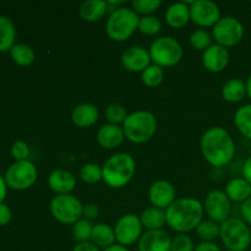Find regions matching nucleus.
Instances as JSON below:
<instances>
[{
    "label": "nucleus",
    "mask_w": 251,
    "mask_h": 251,
    "mask_svg": "<svg viewBox=\"0 0 251 251\" xmlns=\"http://www.w3.org/2000/svg\"><path fill=\"white\" fill-rule=\"evenodd\" d=\"M201 153L215 168L228 166L234 159L235 142L232 135L221 126H212L205 131L200 141Z\"/></svg>",
    "instance_id": "f257e3e1"
},
{
    "label": "nucleus",
    "mask_w": 251,
    "mask_h": 251,
    "mask_svg": "<svg viewBox=\"0 0 251 251\" xmlns=\"http://www.w3.org/2000/svg\"><path fill=\"white\" fill-rule=\"evenodd\" d=\"M203 205L195 198L176 199L166 210L167 225L179 234L195 230L202 222Z\"/></svg>",
    "instance_id": "f03ea898"
},
{
    "label": "nucleus",
    "mask_w": 251,
    "mask_h": 251,
    "mask_svg": "<svg viewBox=\"0 0 251 251\" xmlns=\"http://www.w3.org/2000/svg\"><path fill=\"white\" fill-rule=\"evenodd\" d=\"M103 181L112 189L126 186L136 173V162L134 157L125 152L113 154L102 167Z\"/></svg>",
    "instance_id": "7ed1b4c3"
},
{
    "label": "nucleus",
    "mask_w": 251,
    "mask_h": 251,
    "mask_svg": "<svg viewBox=\"0 0 251 251\" xmlns=\"http://www.w3.org/2000/svg\"><path fill=\"white\" fill-rule=\"evenodd\" d=\"M122 127L129 141L134 144H145L156 135L158 123L153 113L137 110L127 115Z\"/></svg>",
    "instance_id": "20e7f679"
},
{
    "label": "nucleus",
    "mask_w": 251,
    "mask_h": 251,
    "mask_svg": "<svg viewBox=\"0 0 251 251\" xmlns=\"http://www.w3.org/2000/svg\"><path fill=\"white\" fill-rule=\"evenodd\" d=\"M140 17L132 9L119 7L109 14L105 24L107 36L114 42H124L129 39L139 27Z\"/></svg>",
    "instance_id": "39448f33"
},
{
    "label": "nucleus",
    "mask_w": 251,
    "mask_h": 251,
    "mask_svg": "<svg viewBox=\"0 0 251 251\" xmlns=\"http://www.w3.org/2000/svg\"><path fill=\"white\" fill-rule=\"evenodd\" d=\"M220 239L228 250L245 251L251 245V230L242 218L229 217L220 225Z\"/></svg>",
    "instance_id": "423d86ee"
},
{
    "label": "nucleus",
    "mask_w": 251,
    "mask_h": 251,
    "mask_svg": "<svg viewBox=\"0 0 251 251\" xmlns=\"http://www.w3.org/2000/svg\"><path fill=\"white\" fill-rule=\"evenodd\" d=\"M149 51L151 60L161 68H172L178 65L184 56L181 44L176 38L169 36L154 39Z\"/></svg>",
    "instance_id": "0eeeda50"
},
{
    "label": "nucleus",
    "mask_w": 251,
    "mask_h": 251,
    "mask_svg": "<svg viewBox=\"0 0 251 251\" xmlns=\"http://www.w3.org/2000/svg\"><path fill=\"white\" fill-rule=\"evenodd\" d=\"M50 212L63 225H75L83 217V205L71 194L54 196L50 201Z\"/></svg>",
    "instance_id": "6e6552de"
},
{
    "label": "nucleus",
    "mask_w": 251,
    "mask_h": 251,
    "mask_svg": "<svg viewBox=\"0 0 251 251\" xmlns=\"http://www.w3.org/2000/svg\"><path fill=\"white\" fill-rule=\"evenodd\" d=\"M7 186L14 190H27L36 184L38 171L33 162L16 161L7 168L4 176Z\"/></svg>",
    "instance_id": "1a4fd4ad"
},
{
    "label": "nucleus",
    "mask_w": 251,
    "mask_h": 251,
    "mask_svg": "<svg viewBox=\"0 0 251 251\" xmlns=\"http://www.w3.org/2000/svg\"><path fill=\"white\" fill-rule=\"evenodd\" d=\"M212 37L217 44L225 48L234 47L240 43L244 37V26L237 17H221L220 21L212 27Z\"/></svg>",
    "instance_id": "9d476101"
},
{
    "label": "nucleus",
    "mask_w": 251,
    "mask_h": 251,
    "mask_svg": "<svg viewBox=\"0 0 251 251\" xmlns=\"http://www.w3.org/2000/svg\"><path fill=\"white\" fill-rule=\"evenodd\" d=\"M142 223L140 221V217H137L134 213H126L122 216L117 221L114 226V233L117 243L124 247L135 244L139 242L142 233Z\"/></svg>",
    "instance_id": "9b49d317"
},
{
    "label": "nucleus",
    "mask_w": 251,
    "mask_h": 251,
    "mask_svg": "<svg viewBox=\"0 0 251 251\" xmlns=\"http://www.w3.org/2000/svg\"><path fill=\"white\" fill-rule=\"evenodd\" d=\"M206 215L216 223H223L229 218L232 211V201L225 191L212 190L207 194L203 205Z\"/></svg>",
    "instance_id": "f8f14e48"
},
{
    "label": "nucleus",
    "mask_w": 251,
    "mask_h": 251,
    "mask_svg": "<svg viewBox=\"0 0 251 251\" xmlns=\"http://www.w3.org/2000/svg\"><path fill=\"white\" fill-rule=\"evenodd\" d=\"M190 7V20L200 27H213L221 20V10L217 4L210 0H196L188 2Z\"/></svg>",
    "instance_id": "ddd939ff"
},
{
    "label": "nucleus",
    "mask_w": 251,
    "mask_h": 251,
    "mask_svg": "<svg viewBox=\"0 0 251 251\" xmlns=\"http://www.w3.org/2000/svg\"><path fill=\"white\" fill-rule=\"evenodd\" d=\"M122 65L131 73H142L151 65V56L146 48L140 46H132L122 54Z\"/></svg>",
    "instance_id": "4468645a"
},
{
    "label": "nucleus",
    "mask_w": 251,
    "mask_h": 251,
    "mask_svg": "<svg viewBox=\"0 0 251 251\" xmlns=\"http://www.w3.org/2000/svg\"><path fill=\"white\" fill-rule=\"evenodd\" d=\"M149 199L152 206L161 210H167L176 199V189L173 184L167 180H157L152 183L149 190Z\"/></svg>",
    "instance_id": "2eb2a0df"
},
{
    "label": "nucleus",
    "mask_w": 251,
    "mask_h": 251,
    "mask_svg": "<svg viewBox=\"0 0 251 251\" xmlns=\"http://www.w3.org/2000/svg\"><path fill=\"white\" fill-rule=\"evenodd\" d=\"M172 239L163 229L147 230L137 242L139 251H171Z\"/></svg>",
    "instance_id": "dca6fc26"
},
{
    "label": "nucleus",
    "mask_w": 251,
    "mask_h": 251,
    "mask_svg": "<svg viewBox=\"0 0 251 251\" xmlns=\"http://www.w3.org/2000/svg\"><path fill=\"white\" fill-rule=\"evenodd\" d=\"M229 51L220 44H212L202 54V64L211 73H221L229 64Z\"/></svg>",
    "instance_id": "f3484780"
},
{
    "label": "nucleus",
    "mask_w": 251,
    "mask_h": 251,
    "mask_svg": "<svg viewBox=\"0 0 251 251\" xmlns=\"http://www.w3.org/2000/svg\"><path fill=\"white\" fill-rule=\"evenodd\" d=\"M48 186L56 195L70 194L76 186V178L66 169H55L48 176Z\"/></svg>",
    "instance_id": "a211bd4d"
},
{
    "label": "nucleus",
    "mask_w": 251,
    "mask_h": 251,
    "mask_svg": "<svg viewBox=\"0 0 251 251\" xmlns=\"http://www.w3.org/2000/svg\"><path fill=\"white\" fill-rule=\"evenodd\" d=\"M123 127L114 124H105L97 131V142L100 147L105 150H114L124 141Z\"/></svg>",
    "instance_id": "6ab92c4d"
},
{
    "label": "nucleus",
    "mask_w": 251,
    "mask_h": 251,
    "mask_svg": "<svg viewBox=\"0 0 251 251\" xmlns=\"http://www.w3.org/2000/svg\"><path fill=\"white\" fill-rule=\"evenodd\" d=\"M100 110L92 103H81L71 112V120L78 127H90L97 123Z\"/></svg>",
    "instance_id": "aec40b11"
},
{
    "label": "nucleus",
    "mask_w": 251,
    "mask_h": 251,
    "mask_svg": "<svg viewBox=\"0 0 251 251\" xmlns=\"http://www.w3.org/2000/svg\"><path fill=\"white\" fill-rule=\"evenodd\" d=\"M166 22L169 27L176 29L184 28L190 20V7L188 2H174L166 10Z\"/></svg>",
    "instance_id": "412c9836"
},
{
    "label": "nucleus",
    "mask_w": 251,
    "mask_h": 251,
    "mask_svg": "<svg viewBox=\"0 0 251 251\" xmlns=\"http://www.w3.org/2000/svg\"><path fill=\"white\" fill-rule=\"evenodd\" d=\"M108 4L104 0H87L80 5L78 14L86 22H97L107 15Z\"/></svg>",
    "instance_id": "4be33fe9"
},
{
    "label": "nucleus",
    "mask_w": 251,
    "mask_h": 251,
    "mask_svg": "<svg viewBox=\"0 0 251 251\" xmlns=\"http://www.w3.org/2000/svg\"><path fill=\"white\" fill-rule=\"evenodd\" d=\"M225 193L230 201L243 203L251 198V184L244 178H233L228 181Z\"/></svg>",
    "instance_id": "5701e85b"
},
{
    "label": "nucleus",
    "mask_w": 251,
    "mask_h": 251,
    "mask_svg": "<svg viewBox=\"0 0 251 251\" xmlns=\"http://www.w3.org/2000/svg\"><path fill=\"white\" fill-rule=\"evenodd\" d=\"M221 95L225 100L229 103H239L247 96V85L244 81L239 78H230L226 81L225 85L222 86Z\"/></svg>",
    "instance_id": "b1692460"
},
{
    "label": "nucleus",
    "mask_w": 251,
    "mask_h": 251,
    "mask_svg": "<svg viewBox=\"0 0 251 251\" xmlns=\"http://www.w3.org/2000/svg\"><path fill=\"white\" fill-rule=\"evenodd\" d=\"M140 221L142 223V227L147 230H158L164 227L167 223L166 221V210H161L158 207H147L142 211L140 215Z\"/></svg>",
    "instance_id": "393cba45"
},
{
    "label": "nucleus",
    "mask_w": 251,
    "mask_h": 251,
    "mask_svg": "<svg viewBox=\"0 0 251 251\" xmlns=\"http://www.w3.org/2000/svg\"><path fill=\"white\" fill-rule=\"evenodd\" d=\"M91 242L97 245L98 248L107 249V248L112 247L117 242L114 228L110 227L107 223H97V225L93 226Z\"/></svg>",
    "instance_id": "a878e982"
},
{
    "label": "nucleus",
    "mask_w": 251,
    "mask_h": 251,
    "mask_svg": "<svg viewBox=\"0 0 251 251\" xmlns=\"http://www.w3.org/2000/svg\"><path fill=\"white\" fill-rule=\"evenodd\" d=\"M16 29L11 19L0 15V53L10 51L15 46Z\"/></svg>",
    "instance_id": "bb28decb"
},
{
    "label": "nucleus",
    "mask_w": 251,
    "mask_h": 251,
    "mask_svg": "<svg viewBox=\"0 0 251 251\" xmlns=\"http://www.w3.org/2000/svg\"><path fill=\"white\" fill-rule=\"evenodd\" d=\"M10 55H11L14 63L16 65L22 66V68L31 66L36 60V53L32 49V47L25 43L15 44L10 50Z\"/></svg>",
    "instance_id": "cd10ccee"
},
{
    "label": "nucleus",
    "mask_w": 251,
    "mask_h": 251,
    "mask_svg": "<svg viewBox=\"0 0 251 251\" xmlns=\"http://www.w3.org/2000/svg\"><path fill=\"white\" fill-rule=\"evenodd\" d=\"M234 124L245 139L251 140V103L238 108L234 114Z\"/></svg>",
    "instance_id": "c85d7f7f"
},
{
    "label": "nucleus",
    "mask_w": 251,
    "mask_h": 251,
    "mask_svg": "<svg viewBox=\"0 0 251 251\" xmlns=\"http://www.w3.org/2000/svg\"><path fill=\"white\" fill-rule=\"evenodd\" d=\"M141 80L145 86L150 88H156L163 82L164 80V71L163 68L151 64L147 69H145L141 73Z\"/></svg>",
    "instance_id": "c756f323"
},
{
    "label": "nucleus",
    "mask_w": 251,
    "mask_h": 251,
    "mask_svg": "<svg viewBox=\"0 0 251 251\" xmlns=\"http://www.w3.org/2000/svg\"><path fill=\"white\" fill-rule=\"evenodd\" d=\"M195 230L202 242H215L220 238V225L211 220H202Z\"/></svg>",
    "instance_id": "7c9ffc66"
},
{
    "label": "nucleus",
    "mask_w": 251,
    "mask_h": 251,
    "mask_svg": "<svg viewBox=\"0 0 251 251\" xmlns=\"http://www.w3.org/2000/svg\"><path fill=\"white\" fill-rule=\"evenodd\" d=\"M93 226L95 225L91 221L86 220V218H81L75 225H73L74 239L77 240V243L91 242Z\"/></svg>",
    "instance_id": "2f4dec72"
},
{
    "label": "nucleus",
    "mask_w": 251,
    "mask_h": 251,
    "mask_svg": "<svg viewBox=\"0 0 251 251\" xmlns=\"http://www.w3.org/2000/svg\"><path fill=\"white\" fill-rule=\"evenodd\" d=\"M80 178L86 184H97L103 180V172L98 164H83L80 169Z\"/></svg>",
    "instance_id": "473e14b6"
},
{
    "label": "nucleus",
    "mask_w": 251,
    "mask_h": 251,
    "mask_svg": "<svg viewBox=\"0 0 251 251\" xmlns=\"http://www.w3.org/2000/svg\"><path fill=\"white\" fill-rule=\"evenodd\" d=\"M137 29L145 36H156L161 32L162 22L158 17L153 16V15L140 17Z\"/></svg>",
    "instance_id": "72a5a7b5"
},
{
    "label": "nucleus",
    "mask_w": 251,
    "mask_h": 251,
    "mask_svg": "<svg viewBox=\"0 0 251 251\" xmlns=\"http://www.w3.org/2000/svg\"><path fill=\"white\" fill-rule=\"evenodd\" d=\"M212 34L210 33L206 29L200 28V29H196L194 31L193 33L190 34V44L193 48L198 49V50H203L205 51L208 47L212 46Z\"/></svg>",
    "instance_id": "f704fd0d"
},
{
    "label": "nucleus",
    "mask_w": 251,
    "mask_h": 251,
    "mask_svg": "<svg viewBox=\"0 0 251 251\" xmlns=\"http://www.w3.org/2000/svg\"><path fill=\"white\" fill-rule=\"evenodd\" d=\"M105 119L109 122V124L119 125L124 124L125 119L127 118V112L125 109V107L123 104H119V103H112L107 107L104 112Z\"/></svg>",
    "instance_id": "c9c22d12"
},
{
    "label": "nucleus",
    "mask_w": 251,
    "mask_h": 251,
    "mask_svg": "<svg viewBox=\"0 0 251 251\" xmlns=\"http://www.w3.org/2000/svg\"><path fill=\"white\" fill-rule=\"evenodd\" d=\"M131 6L137 15L141 14L144 16H150L162 6V1L161 0H134Z\"/></svg>",
    "instance_id": "e433bc0d"
},
{
    "label": "nucleus",
    "mask_w": 251,
    "mask_h": 251,
    "mask_svg": "<svg viewBox=\"0 0 251 251\" xmlns=\"http://www.w3.org/2000/svg\"><path fill=\"white\" fill-rule=\"evenodd\" d=\"M171 251H195L193 239L186 234H178L172 239Z\"/></svg>",
    "instance_id": "4c0bfd02"
},
{
    "label": "nucleus",
    "mask_w": 251,
    "mask_h": 251,
    "mask_svg": "<svg viewBox=\"0 0 251 251\" xmlns=\"http://www.w3.org/2000/svg\"><path fill=\"white\" fill-rule=\"evenodd\" d=\"M11 154L15 161H26L29 156V147L25 141L17 140L11 145Z\"/></svg>",
    "instance_id": "58836bf2"
},
{
    "label": "nucleus",
    "mask_w": 251,
    "mask_h": 251,
    "mask_svg": "<svg viewBox=\"0 0 251 251\" xmlns=\"http://www.w3.org/2000/svg\"><path fill=\"white\" fill-rule=\"evenodd\" d=\"M240 215H242V220L251 227V198L242 203V206H240Z\"/></svg>",
    "instance_id": "ea45409f"
},
{
    "label": "nucleus",
    "mask_w": 251,
    "mask_h": 251,
    "mask_svg": "<svg viewBox=\"0 0 251 251\" xmlns=\"http://www.w3.org/2000/svg\"><path fill=\"white\" fill-rule=\"evenodd\" d=\"M98 212H100V210H98V206L96 205V203L90 202L83 205V217H85L86 220H95V218H97Z\"/></svg>",
    "instance_id": "a19ab883"
},
{
    "label": "nucleus",
    "mask_w": 251,
    "mask_h": 251,
    "mask_svg": "<svg viewBox=\"0 0 251 251\" xmlns=\"http://www.w3.org/2000/svg\"><path fill=\"white\" fill-rule=\"evenodd\" d=\"M11 208H10L6 203H0V226L9 225L10 221H11Z\"/></svg>",
    "instance_id": "79ce46f5"
},
{
    "label": "nucleus",
    "mask_w": 251,
    "mask_h": 251,
    "mask_svg": "<svg viewBox=\"0 0 251 251\" xmlns=\"http://www.w3.org/2000/svg\"><path fill=\"white\" fill-rule=\"evenodd\" d=\"M73 251H100V248L92 242H83L77 243L75 247L73 248Z\"/></svg>",
    "instance_id": "37998d69"
},
{
    "label": "nucleus",
    "mask_w": 251,
    "mask_h": 251,
    "mask_svg": "<svg viewBox=\"0 0 251 251\" xmlns=\"http://www.w3.org/2000/svg\"><path fill=\"white\" fill-rule=\"evenodd\" d=\"M195 251H222L215 242H202L195 247Z\"/></svg>",
    "instance_id": "c03bdc74"
},
{
    "label": "nucleus",
    "mask_w": 251,
    "mask_h": 251,
    "mask_svg": "<svg viewBox=\"0 0 251 251\" xmlns=\"http://www.w3.org/2000/svg\"><path fill=\"white\" fill-rule=\"evenodd\" d=\"M242 173H243V178L251 184V154L247 159H245L244 164H243Z\"/></svg>",
    "instance_id": "a18cd8bd"
},
{
    "label": "nucleus",
    "mask_w": 251,
    "mask_h": 251,
    "mask_svg": "<svg viewBox=\"0 0 251 251\" xmlns=\"http://www.w3.org/2000/svg\"><path fill=\"white\" fill-rule=\"evenodd\" d=\"M7 184L5 181V178L2 176H0V203L4 202L5 198H6V194H7Z\"/></svg>",
    "instance_id": "49530a36"
},
{
    "label": "nucleus",
    "mask_w": 251,
    "mask_h": 251,
    "mask_svg": "<svg viewBox=\"0 0 251 251\" xmlns=\"http://www.w3.org/2000/svg\"><path fill=\"white\" fill-rule=\"evenodd\" d=\"M103 251H131L127 247H124V245H120V244H114L112 245V247L107 248V249H104Z\"/></svg>",
    "instance_id": "de8ad7c7"
},
{
    "label": "nucleus",
    "mask_w": 251,
    "mask_h": 251,
    "mask_svg": "<svg viewBox=\"0 0 251 251\" xmlns=\"http://www.w3.org/2000/svg\"><path fill=\"white\" fill-rule=\"evenodd\" d=\"M245 85H247V96L249 97V100H251V75L249 76V77H248Z\"/></svg>",
    "instance_id": "09e8293b"
}]
</instances>
